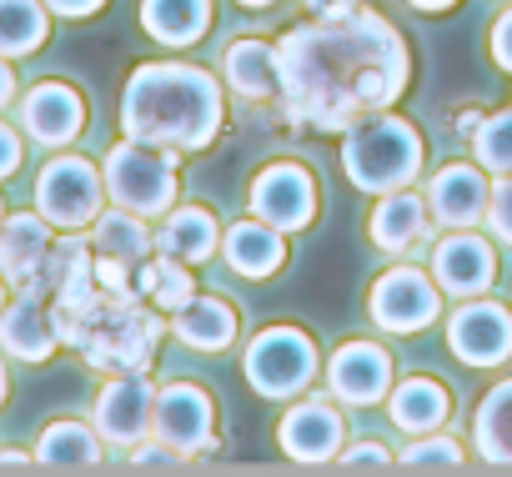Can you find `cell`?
<instances>
[{
  "mask_svg": "<svg viewBox=\"0 0 512 477\" xmlns=\"http://www.w3.org/2000/svg\"><path fill=\"white\" fill-rule=\"evenodd\" d=\"M46 11L56 21H91V16L106 11V0H46Z\"/></svg>",
  "mask_w": 512,
  "mask_h": 477,
  "instance_id": "obj_39",
  "label": "cell"
},
{
  "mask_svg": "<svg viewBox=\"0 0 512 477\" xmlns=\"http://www.w3.org/2000/svg\"><path fill=\"white\" fill-rule=\"evenodd\" d=\"M86 242H91L96 257H116V262H131L136 267V262H146L156 252V231H151L146 216L106 201V211L86 226Z\"/></svg>",
  "mask_w": 512,
  "mask_h": 477,
  "instance_id": "obj_27",
  "label": "cell"
},
{
  "mask_svg": "<svg viewBox=\"0 0 512 477\" xmlns=\"http://www.w3.org/2000/svg\"><path fill=\"white\" fill-rule=\"evenodd\" d=\"M462 462H467V447L447 432H422L397 452V467H407V472H452Z\"/></svg>",
  "mask_w": 512,
  "mask_h": 477,
  "instance_id": "obj_33",
  "label": "cell"
},
{
  "mask_svg": "<svg viewBox=\"0 0 512 477\" xmlns=\"http://www.w3.org/2000/svg\"><path fill=\"white\" fill-rule=\"evenodd\" d=\"M482 116H487V111H457V126H452V131H457V136H472Z\"/></svg>",
  "mask_w": 512,
  "mask_h": 477,
  "instance_id": "obj_44",
  "label": "cell"
},
{
  "mask_svg": "<svg viewBox=\"0 0 512 477\" xmlns=\"http://www.w3.org/2000/svg\"><path fill=\"white\" fill-rule=\"evenodd\" d=\"M387 417L407 437L442 432L452 422V392L437 377H397L392 392H387Z\"/></svg>",
  "mask_w": 512,
  "mask_h": 477,
  "instance_id": "obj_25",
  "label": "cell"
},
{
  "mask_svg": "<svg viewBox=\"0 0 512 477\" xmlns=\"http://www.w3.org/2000/svg\"><path fill=\"white\" fill-rule=\"evenodd\" d=\"M141 31L166 51H186L211 31V0H141Z\"/></svg>",
  "mask_w": 512,
  "mask_h": 477,
  "instance_id": "obj_28",
  "label": "cell"
},
{
  "mask_svg": "<svg viewBox=\"0 0 512 477\" xmlns=\"http://www.w3.org/2000/svg\"><path fill=\"white\" fill-rule=\"evenodd\" d=\"M432 211H427V196L402 186V191H387L377 196L372 216H367V242L382 252V257H407L417 247L432 242Z\"/></svg>",
  "mask_w": 512,
  "mask_h": 477,
  "instance_id": "obj_20",
  "label": "cell"
},
{
  "mask_svg": "<svg viewBox=\"0 0 512 477\" xmlns=\"http://www.w3.org/2000/svg\"><path fill=\"white\" fill-rule=\"evenodd\" d=\"M56 247V226L31 206V211H6L0 221V277L11 292H31L41 282V267Z\"/></svg>",
  "mask_w": 512,
  "mask_h": 477,
  "instance_id": "obj_19",
  "label": "cell"
},
{
  "mask_svg": "<svg viewBox=\"0 0 512 477\" xmlns=\"http://www.w3.org/2000/svg\"><path fill=\"white\" fill-rule=\"evenodd\" d=\"M492 242L497 247H512V171L507 176H492V201H487V221Z\"/></svg>",
  "mask_w": 512,
  "mask_h": 477,
  "instance_id": "obj_34",
  "label": "cell"
},
{
  "mask_svg": "<svg viewBox=\"0 0 512 477\" xmlns=\"http://www.w3.org/2000/svg\"><path fill=\"white\" fill-rule=\"evenodd\" d=\"M166 327H171V337H176L181 347H191V352H231L236 337H241V312H236L226 297L196 292L186 307H176V312L166 317Z\"/></svg>",
  "mask_w": 512,
  "mask_h": 477,
  "instance_id": "obj_24",
  "label": "cell"
},
{
  "mask_svg": "<svg viewBox=\"0 0 512 477\" xmlns=\"http://www.w3.org/2000/svg\"><path fill=\"white\" fill-rule=\"evenodd\" d=\"M367 322L387 337H417V332L442 322V287L432 282V272H422L412 262H397L372 282Z\"/></svg>",
  "mask_w": 512,
  "mask_h": 477,
  "instance_id": "obj_8",
  "label": "cell"
},
{
  "mask_svg": "<svg viewBox=\"0 0 512 477\" xmlns=\"http://www.w3.org/2000/svg\"><path fill=\"white\" fill-rule=\"evenodd\" d=\"M101 181H106V201L126 206L146 221H161L176 196H181V161L166 146L121 136L106 156H101Z\"/></svg>",
  "mask_w": 512,
  "mask_h": 477,
  "instance_id": "obj_5",
  "label": "cell"
},
{
  "mask_svg": "<svg viewBox=\"0 0 512 477\" xmlns=\"http://www.w3.org/2000/svg\"><path fill=\"white\" fill-rule=\"evenodd\" d=\"M166 337H171L166 312H156L151 302L126 292V297H101V307L86 317V327H81L71 352L101 377H111V372H151V362H156Z\"/></svg>",
  "mask_w": 512,
  "mask_h": 477,
  "instance_id": "obj_4",
  "label": "cell"
},
{
  "mask_svg": "<svg viewBox=\"0 0 512 477\" xmlns=\"http://www.w3.org/2000/svg\"><path fill=\"white\" fill-rule=\"evenodd\" d=\"M151 417H156V382L146 372H111L91 402V422L101 432L106 447H136L151 437Z\"/></svg>",
  "mask_w": 512,
  "mask_h": 477,
  "instance_id": "obj_14",
  "label": "cell"
},
{
  "mask_svg": "<svg viewBox=\"0 0 512 477\" xmlns=\"http://www.w3.org/2000/svg\"><path fill=\"white\" fill-rule=\"evenodd\" d=\"M131 467H136V472H176V467H191V462H186L181 452H171L166 442L146 437V442L131 447Z\"/></svg>",
  "mask_w": 512,
  "mask_h": 477,
  "instance_id": "obj_36",
  "label": "cell"
},
{
  "mask_svg": "<svg viewBox=\"0 0 512 477\" xmlns=\"http://www.w3.org/2000/svg\"><path fill=\"white\" fill-rule=\"evenodd\" d=\"M6 362H11V357H6V352H0V407H6V402H11V367H6Z\"/></svg>",
  "mask_w": 512,
  "mask_h": 477,
  "instance_id": "obj_45",
  "label": "cell"
},
{
  "mask_svg": "<svg viewBox=\"0 0 512 477\" xmlns=\"http://www.w3.org/2000/svg\"><path fill=\"white\" fill-rule=\"evenodd\" d=\"M322 377H327V397L332 402L377 407V402H387V392L397 382V357L382 342H372V337H352L322 362Z\"/></svg>",
  "mask_w": 512,
  "mask_h": 477,
  "instance_id": "obj_13",
  "label": "cell"
},
{
  "mask_svg": "<svg viewBox=\"0 0 512 477\" xmlns=\"http://www.w3.org/2000/svg\"><path fill=\"white\" fill-rule=\"evenodd\" d=\"M221 86L251 106H277L282 96V66H277V41L267 36H241L221 51Z\"/></svg>",
  "mask_w": 512,
  "mask_h": 477,
  "instance_id": "obj_21",
  "label": "cell"
},
{
  "mask_svg": "<svg viewBox=\"0 0 512 477\" xmlns=\"http://www.w3.org/2000/svg\"><path fill=\"white\" fill-rule=\"evenodd\" d=\"M151 437L166 442L171 452H181L186 462L216 452V397L201 382H166L156 387V417H151Z\"/></svg>",
  "mask_w": 512,
  "mask_h": 477,
  "instance_id": "obj_11",
  "label": "cell"
},
{
  "mask_svg": "<svg viewBox=\"0 0 512 477\" xmlns=\"http://www.w3.org/2000/svg\"><path fill=\"white\" fill-rule=\"evenodd\" d=\"M317 201H322V186H317L312 166H302V161H292V156L267 161L262 171L251 176V186H246L251 216L272 221V226L287 231V236H297V231H307V226L317 221Z\"/></svg>",
  "mask_w": 512,
  "mask_h": 477,
  "instance_id": "obj_10",
  "label": "cell"
},
{
  "mask_svg": "<svg viewBox=\"0 0 512 477\" xmlns=\"http://www.w3.org/2000/svg\"><path fill=\"white\" fill-rule=\"evenodd\" d=\"M422 161H427L422 131L397 111H367L342 131V176L372 201L417 186Z\"/></svg>",
  "mask_w": 512,
  "mask_h": 477,
  "instance_id": "obj_3",
  "label": "cell"
},
{
  "mask_svg": "<svg viewBox=\"0 0 512 477\" xmlns=\"http://www.w3.org/2000/svg\"><path fill=\"white\" fill-rule=\"evenodd\" d=\"M31 206L56 226V231H86L101 211H106V181H101V161L81 156V151H51L46 166L36 171L31 186Z\"/></svg>",
  "mask_w": 512,
  "mask_h": 477,
  "instance_id": "obj_7",
  "label": "cell"
},
{
  "mask_svg": "<svg viewBox=\"0 0 512 477\" xmlns=\"http://www.w3.org/2000/svg\"><path fill=\"white\" fill-rule=\"evenodd\" d=\"M121 136L166 146L176 156L211 151L221 126H226V86L191 61H141L131 66L116 106Z\"/></svg>",
  "mask_w": 512,
  "mask_h": 477,
  "instance_id": "obj_2",
  "label": "cell"
},
{
  "mask_svg": "<svg viewBox=\"0 0 512 477\" xmlns=\"http://www.w3.org/2000/svg\"><path fill=\"white\" fill-rule=\"evenodd\" d=\"M6 302H11V287H6V277H0V312H6Z\"/></svg>",
  "mask_w": 512,
  "mask_h": 477,
  "instance_id": "obj_47",
  "label": "cell"
},
{
  "mask_svg": "<svg viewBox=\"0 0 512 477\" xmlns=\"http://www.w3.org/2000/svg\"><path fill=\"white\" fill-rule=\"evenodd\" d=\"M0 467H36V452H11V447H0Z\"/></svg>",
  "mask_w": 512,
  "mask_h": 477,
  "instance_id": "obj_43",
  "label": "cell"
},
{
  "mask_svg": "<svg viewBox=\"0 0 512 477\" xmlns=\"http://www.w3.org/2000/svg\"><path fill=\"white\" fill-rule=\"evenodd\" d=\"M447 352L462 367H502L512 362V307L492 297H467L447 317Z\"/></svg>",
  "mask_w": 512,
  "mask_h": 477,
  "instance_id": "obj_16",
  "label": "cell"
},
{
  "mask_svg": "<svg viewBox=\"0 0 512 477\" xmlns=\"http://www.w3.org/2000/svg\"><path fill=\"white\" fill-rule=\"evenodd\" d=\"M21 166H26V136H21L16 121L0 116V186H6L11 176H21Z\"/></svg>",
  "mask_w": 512,
  "mask_h": 477,
  "instance_id": "obj_37",
  "label": "cell"
},
{
  "mask_svg": "<svg viewBox=\"0 0 512 477\" xmlns=\"http://www.w3.org/2000/svg\"><path fill=\"white\" fill-rule=\"evenodd\" d=\"M6 211H11V206H6V196H0V221H6Z\"/></svg>",
  "mask_w": 512,
  "mask_h": 477,
  "instance_id": "obj_48",
  "label": "cell"
},
{
  "mask_svg": "<svg viewBox=\"0 0 512 477\" xmlns=\"http://www.w3.org/2000/svg\"><path fill=\"white\" fill-rule=\"evenodd\" d=\"M432 282L442 287V297H487L492 282H497V242L482 236L477 226H462V231H447L432 242Z\"/></svg>",
  "mask_w": 512,
  "mask_h": 477,
  "instance_id": "obj_15",
  "label": "cell"
},
{
  "mask_svg": "<svg viewBox=\"0 0 512 477\" xmlns=\"http://www.w3.org/2000/svg\"><path fill=\"white\" fill-rule=\"evenodd\" d=\"M507 6H512V0H507Z\"/></svg>",
  "mask_w": 512,
  "mask_h": 477,
  "instance_id": "obj_49",
  "label": "cell"
},
{
  "mask_svg": "<svg viewBox=\"0 0 512 477\" xmlns=\"http://www.w3.org/2000/svg\"><path fill=\"white\" fill-rule=\"evenodd\" d=\"M191 272L196 267H186V262H176L166 252H151L146 262H136V297L171 317L176 307H186L196 297V277Z\"/></svg>",
  "mask_w": 512,
  "mask_h": 477,
  "instance_id": "obj_30",
  "label": "cell"
},
{
  "mask_svg": "<svg viewBox=\"0 0 512 477\" xmlns=\"http://www.w3.org/2000/svg\"><path fill=\"white\" fill-rule=\"evenodd\" d=\"M337 467H352V472H392V467H397V457H392V447H387V442H377V437H362V442L342 447Z\"/></svg>",
  "mask_w": 512,
  "mask_h": 477,
  "instance_id": "obj_35",
  "label": "cell"
},
{
  "mask_svg": "<svg viewBox=\"0 0 512 477\" xmlns=\"http://www.w3.org/2000/svg\"><path fill=\"white\" fill-rule=\"evenodd\" d=\"M21 96V76H16V61L11 56H0V116H6Z\"/></svg>",
  "mask_w": 512,
  "mask_h": 477,
  "instance_id": "obj_41",
  "label": "cell"
},
{
  "mask_svg": "<svg viewBox=\"0 0 512 477\" xmlns=\"http://www.w3.org/2000/svg\"><path fill=\"white\" fill-rule=\"evenodd\" d=\"M241 372H246L256 397L292 402V397L312 392V382L322 377V352H317L312 332H302L292 322H272V327H262L246 342Z\"/></svg>",
  "mask_w": 512,
  "mask_h": 477,
  "instance_id": "obj_6",
  "label": "cell"
},
{
  "mask_svg": "<svg viewBox=\"0 0 512 477\" xmlns=\"http://www.w3.org/2000/svg\"><path fill=\"white\" fill-rule=\"evenodd\" d=\"M277 447H282V457H292L297 467H327V462H337L342 447H347L342 402L317 397V392L292 397V407H287L282 422H277Z\"/></svg>",
  "mask_w": 512,
  "mask_h": 477,
  "instance_id": "obj_12",
  "label": "cell"
},
{
  "mask_svg": "<svg viewBox=\"0 0 512 477\" xmlns=\"http://www.w3.org/2000/svg\"><path fill=\"white\" fill-rule=\"evenodd\" d=\"M0 352L21 367H46L61 352V332L51 317V302L36 292H11L6 312H0Z\"/></svg>",
  "mask_w": 512,
  "mask_h": 477,
  "instance_id": "obj_18",
  "label": "cell"
},
{
  "mask_svg": "<svg viewBox=\"0 0 512 477\" xmlns=\"http://www.w3.org/2000/svg\"><path fill=\"white\" fill-rule=\"evenodd\" d=\"M472 452L487 467H512V377L492 382L472 412Z\"/></svg>",
  "mask_w": 512,
  "mask_h": 477,
  "instance_id": "obj_29",
  "label": "cell"
},
{
  "mask_svg": "<svg viewBox=\"0 0 512 477\" xmlns=\"http://www.w3.org/2000/svg\"><path fill=\"white\" fill-rule=\"evenodd\" d=\"M156 252L186 262V267H201L211 257H221V221L211 206L201 201H176L161 221H156Z\"/></svg>",
  "mask_w": 512,
  "mask_h": 477,
  "instance_id": "obj_23",
  "label": "cell"
},
{
  "mask_svg": "<svg viewBox=\"0 0 512 477\" xmlns=\"http://www.w3.org/2000/svg\"><path fill=\"white\" fill-rule=\"evenodd\" d=\"M86 116H91V106H86L81 86H71V81H61V76L31 81V86L16 96V126H21V136H26L31 146H41V151H66V146H76L81 131H86Z\"/></svg>",
  "mask_w": 512,
  "mask_h": 477,
  "instance_id": "obj_9",
  "label": "cell"
},
{
  "mask_svg": "<svg viewBox=\"0 0 512 477\" xmlns=\"http://www.w3.org/2000/svg\"><path fill=\"white\" fill-rule=\"evenodd\" d=\"M427 211L437 226L462 231V226H482L487 221V201H492V176L477 161H447L432 171V181L422 186Z\"/></svg>",
  "mask_w": 512,
  "mask_h": 477,
  "instance_id": "obj_17",
  "label": "cell"
},
{
  "mask_svg": "<svg viewBox=\"0 0 512 477\" xmlns=\"http://www.w3.org/2000/svg\"><path fill=\"white\" fill-rule=\"evenodd\" d=\"M362 6V0H302V11L312 21H337V16H352Z\"/></svg>",
  "mask_w": 512,
  "mask_h": 477,
  "instance_id": "obj_40",
  "label": "cell"
},
{
  "mask_svg": "<svg viewBox=\"0 0 512 477\" xmlns=\"http://www.w3.org/2000/svg\"><path fill=\"white\" fill-rule=\"evenodd\" d=\"M412 11H422V16H442V11H452L457 0H407Z\"/></svg>",
  "mask_w": 512,
  "mask_h": 477,
  "instance_id": "obj_42",
  "label": "cell"
},
{
  "mask_svg": "<svg viewBox=\"0 0 512 477\" xmlns=\"http://www.w3.org/2000/svg\"><path fill=\"white\" fill-rule=\"evenodd\" d=\"M221 262L246 282H267L287 267V231H277L262 216H241L221 226Z\"/></svg>",
  "mask_w": 512,
  "mask_h": 477,
  "instance_id": "obj_22",
  "label": "cell"
},
{
  "mask_svg": "<svg viewBox=\"0 0 512 477\" xmlns=\"http://www.w3.org/2000/svg\"><path fill=\"white\" fill-rule=\"evenodd\" d=\"M36 467H51V472H91L101 467L106 457V442L96 432V422H81V417H56L41 427L36 437Z\"/></svg>",
  "mask_w": 512,
  "mask_h": 477,
  "instance_id": "obj_26",
  "label": "cell"
},
{
  "mask_svg": "<svg viewBox=\"0 0 512 477\" xmlns=\"http://www.w3.org/2000/svg\"><path fill=\"white\" fill-rule=\"evenodd\" d=\"M51 11L46 0H0V56L26 61L51 41Z\"/></svg>",
  "mask_w": 512,
  "mask_h": 477,
  "instance_id": "obj_31",
  "label": "cell"
},
{
  "mask_svg": "<svg viewBox=\"0 0 512 477\" xmlns=\"http://www.w3.org/2000/svg\"><path fill=\"white\" fill-rule=\"evenodd\" d=\"M236 6H246V11H267V6H277V0H236Z\"/></svg>",
  "mask_w": 512,
  "mask_h": 477,
  "instance_id": "obj_46",
  "label": "cell"
},
{
  "mask_svg": "<svg viewBox=\"0 0 512 477\" xmlns=\"http://www.w3.org/2000/svg\"><path fill=\"white\" fill-rule=\"evenodd\" d=\"M487 56H492V66H497L502 76H512V6L492 21V31H487Z\"/></svg>",
  "mask_w": 512,
  "mask_h": 477,
  "instance_id": "obj_38",
  "label": "cell"
},
{
  "mask_svg": "<svg viewBox=\"0 0 512 477\" xmlns=\"http://www.w3.org/2000/svg\"><path fill=\"white\" fill-rule=\"evenodd\" d=\"M282 96L277 111L292 131L342 136L367 111H392L412 86V51L402 31L357 6L337 21H302L277 36Z\"/></svg>",
  "mask_w": 512,
  "mask_h": 477,
  "instance_id": "obj_1",
  "label": "cell"
},
{
  "mask_svg": "<svg viewBox=\"0 0 512 477\" xmlns=\"http://www.w3.org/2000/svg\"><path fill=\"white\" fill-rule=\"evenodd\" d=\"M467 141H472V161H477L487 176H507V171H512V106L487 111Z\"/></svg>",
  "mask_w": 512,
  "mask_h": 477,
  "instance_id": "obj_32",
  "label": "cell"
}]
</instances>
